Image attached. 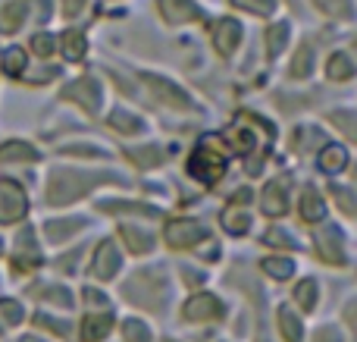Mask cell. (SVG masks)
I'll return each instance as SVG.
<instances>
[{
  "label": "cell",
  "mask_w": 357,
  "mask_h": 342,
  "mask_svg": "<svg viewBox=\"0 0 357 342\" xmlns=\"http://www.w3.org/2000/svg\"><path fill=\"white\" fill-rule=\"evenodd\" d=\"M232 3L248 13H257V16H270L276 10V0H232Z\"/></svg>",
  "instance_id": "30"
},
{
  "label": "cell",
  "mask_w": 357,
  "mask_h": 342,
  "mask_svg": "<svg viewBox=\"0 0 357 342\" xmlns=\"http://www.w3.org/2000/svg\"><path fill=\"white\" fill-rule=\"evenodd\" d=\"M348 167V151L342 148V144H326V148L320 151V170L329 176L342 173V170Z\"/></svg>",
  "instance_id": "14"
},
{
  "label": "cell",
  "mask_w": 357,
  "mask_h": 342,
  "mask_svg": "<svg viewBox=\"0 0 357 342\" xmlns=\"http://www.w3.org/2000/svg\"><path fill=\"white\" fill-rule=\"evenodd\" d=\"M85 38H82V31H66L63 35V54L69 57V60H82V54H85Z\"/></svg>",
  "instance_id": "27"
},
{
  "label": "cell",
  "mask_w": 357,
  "mask_h": 342,
  "mask_svg": "<svg viewBox=\"0 0 357 342\" xmlns=\"http://www.w3.org/2000/svg\"><path fill=\"white\" fill-rule=\"evenodd\" d=\"M326 75L333 82H348L354 75V60L345 54V50H339V54H333L329 57V63H326Z\"/></svg>",
  "instance_id": "15"
},
{
  "label": "cell",
  "mask_w": 357,
  "mask_h": 342,
  "mask_svg": "<svg viewBox=\"0 0 357 342\" xmlns=\"http://www.w3.org/2000/svg\"><path fill=\"white\" fill-rule=\"evenodd\" d=\"M110 126L119 132H126V135H135V132H142V119H135L132 113L126 110H113L110 113Z\"/></svg>",
  "instance_id": "25"
},
{
  "label": "cell",
  "mask_w": 357,
  "mask_h": 342,
  "mask_svg": "<svg viewBox=\"0 0 357 342\" xmlns=\"http://www.w3.org/2000/svg\"><path fill=\"white\" fill-rule=\"evenodd\" d=\"M54 47H56L54 35H44V31H41V35L31 38V50H35L38 57H50V54H54Z\"/></svg>",
  "instance_id": "34"
},
{
  "label": "cell",
  "mask_w": 357,
  "mask_h": 342,
  "mask_svg": "<svg viewBox=\"0 0 357 342\" xmlns=\"http://www.w3.org/2000/svg\"><path fill=\"white\" fill-rule=\"evenodd\" d=\"M301 217L307 220V223H320V220L326 217V205H323V198L317 195V188H307V192L301 195Z\"/></svg>",
  "instance_id": "16"
},
{
  "label": "cell",
  "mask_w": 357,
  "mask_h": 342,
  "mask_svg": "<svg viewBox=\"0 0 357 342\" xmlns=\"http://www.w3.org/2000/svg\"><path fill=\"white\" fill-rule=\"evenodd\" d=\"M119 270V251L113 242H100L98 245V255H94V276H100V280H110V276H116Z\"/></svg>",
  "instance_id": "10"
},
{
  "label": "cell",
  "mask_w": 357,
  "mask_h": 342,
  "mask_svg": "<svg viewBox=\"0 0 357 342\" xmlns=\"http://www.w3.org/2000/svg\"><path fill=\"white\" fill-rule=\"evenodd\" d=\"M38 151L25 142H6L0 148V161H10V163H22V161H35Z\"/></svg>",
  "instance_id": "18"
},
{
  "label": "cell",
  "mask_w": 357,
  "mask_h": 342,
  "mask_svg": "<svg viewBox=\"0 0 357 342\" xmlns=\"http://www.w3.org/2000/svg\"><path fill=\"white\" fill-rule=\"evenodd\" d=\"M82 230V220L79 217H69V220H50L47 223V239L50 242H63V239H69L73 232Z\"/></svg>",
  "instance_id": "20"
},
{
  "label": "cell",
  "mask_w": 357,
  "mask_h": 342,
  "mask_svg": "<svg viewBox=\"0 0 357 342\" xmlns=\"http://www.w3.org/2000/svg\"><path fill=\"white\" fill-rule=\"evenodd\" d=\"M0 318H3L10 327H16L19 320H22V308H19L16 302H0Z\"/></svg>",
  "instance_id": "37"
},
{
  "label": "cell",
  "mask_w": 357,
  "mask_h": 342,
  "mask_svg": "<svg viewBox=\"0 0 357 342\" xmlns=\"http://www.w3.org/2000/svg\"><path fill=\"white\" fill-rule=\"evenodd\" d=\"M82 6H85V0H63V13L66 16H79Z\"/></svg>",
  "instance_id": "42"
},
{
  "label": "cell",
  "mask_w": 357,
  "mask_h": 342,
  "mask_svg": "<svg viewBox=\"0 0 357 342\" xmlns=\"http://www.w3.org/2000/svg\"><path fill=\"white\" fill-rule=\"evenodd\" d=\"M66 94L69 101H79L82 107H85L88 113H98V107H100V85L94 79H79V82H73V85L66 88Z\"/></svg>",
  "instance_id": "7"
},
{
  "label": "cell",
  "mask_w": 357,
  "mask_h": 342,
  "mask_svg": "<svg viewBox=\"0 0 357 342\" xmlns=\"http://www.w3.org/2000/svg\"><path fill=\"white\" fill-rule=\"evenodd\" d=\"M201 239H207V226L197 220H169L167 223V242L173 248H191Z\"/></svg>",
  "instance_id": "4"
},
{
  "label": "cell",
  "mask_w": 357,
  "mask_h": 342,
  "mask_svg": "<svg viewBox=\"0 0 357 342\" xmlns=\"http://www.w3.org/2000/svg\"><path fill=\"white\" fill-rule=\"evenodd\" d=\"M29 211V198H25L22 186L13 179H0V223H16Z\"/></svg>",
  "instance_id": "3"
},
{
  "label": "cell",
  "mask_w": 357,
  "mask_h": 342,
  "mask_svg": "<svg viewBox=\"0 0 357 342\" xmlns=\"http://www.w3.org/2000/svg\"><path fill=\"white\" fill-rule=\"evenodd\" d=\"M264 274H270L273 280H289L291 274H295V264L289 261V258H264Z\"/></svg>",
  "instance_id": "23"
},
{
  "label": "cell",
  "mask_w": 357,
  "mask_h": 342,
  "mask_svg": "<svg viewBox=\"0 0 357 342\" xmlns=\"http://www.w3.org/2000/svg\"><path fill=\"white\" fill-rule=\"evenodd\" d=\"M129 161L135 163V167H142V170L157 167V163H160V148H132Z\"/></svg>",
  "instance_id": "28"
},
{
  "label": "cell",
  "mask_w": 357,
  "mask_h": 342,
  "mask_svg": "<svg viewBox=\"0 0 357 342\" xmlns=\"http://www.w3.org/2000/svg\"><path fill=\"white\" fill-rule=\"evenodd\" d=\"M310 66H314V60H310V47L304 44V47L298 50L295 63H291V75H307V73H310Z\"/></svg>",
  "instance_id": "33"
},
{
  "label": "cell",
  "mask_w": 357,
  "mask_h": 342,
  "mask_svg": "<svg viewBox=\"0 0 357 342\" xmlns=\"http://www.w3.org/2000/svg\"><path fill=\"white\" fill-rule=\"evenodd\" d=\"M238 41H241V25L235 22V19H220V22L213 25V44L222 57L232 54V50L238 47Z\"/></svg>",
  "instance_id": "8"
},
{
  "label": "cell",
  "mask_w": 357,
  "mask_h": 342,
  "mask_svg": "<svg viewBox=\"0 0 357 342\" xmlns=\"http://www.w3.org/2000/svg\"><path fill=\"white\" fill-rule=\"evenodd\" d=\"M148 85H151V91L157 94V98L163 101V104H169V107H178V110H188L191 107V101H188V94H182L176 85H169L167 79H154V75H148Z\"/></svg>",
  "instance_id": "11"
},
{
  "label": "cell",
  "mask_w": 357,
  "mask_h": 342,
  "mask_svg": "<svg viewBox=\"0 0 357 342\" xmlns=\"http://www.w3.org/2000/svg\"><path fill=\"white\" fill-rule=\"evenodd\" d=\"M0 66H3V73L6 75H22V69H25V50L22 47H10L3 54V60H0Z\"/></svg>",
  "instance_id": "24"
},
{
  "label": "cell",
  "mask_w": 357,
  "mask_h": 342,
  "mask_svg": "<svg viewBox=\"0 0 357 342\" xmlns=\"http://www.w3.org/2000/svg\"><path fill=\"white\" fill-rule=\"evenodd\" d=\"M335 198L342 201V211H345V214H354V198H351V192H345V188H335Z\"/></svg>",
  "instance_id": "40"
},
{
  "label": "cell",
  "mask_w": 357,
  "mask_h": 342,
  "mask_svg": "<svg viewBox=\"0 0 357 342\" xmlns=\"http://www.w3.org/2000/svg\"><path fill=\"white\" fill-rule=\"evenodd\" d=\"M19 248H31V251H35V239H31L29 236V232H22V236H19ZM19 258H25V261L22 264H31V267H38V258H31V261H29V255H19Z\"/></svg>",
  "instance_id": "39"
},
{
  "label": "cell",
  "mask_w": 357,
  "mask_h": 342,
  "mask_svg": "<svg viewBox=\"0 0 357 342\" xmlns=\"http://www.w3.org/2000/svg\"><path fill=\"white\" fill-rule=\"evenodd\" d=\"M188 173L195 176L197 182H207V186H213V182L226 173V151H222L220 138L216 135L201 138L195 154L188 157Z\"/></svg>",
  "instance_id": "1"
},
{
  "label": "cell",
  "mask_w": 357,
  "mask_h": 342,
  "mask_svg": "<svg viewBox=\"0 0 357 342\" xmlns=\"http://www.w3.org/2000/svg\"><path fill=\"white\" fill-rule=\"evenodd\" d=\"M44 299H47V302H60L63 308L73 305V295H69L66 289H44Z\"/></svg>",
  "instance_id": "38"
},
{
  "label": "cell",
  "mask_w": 357,
  "mask_h": 342,
  "mask_svg": "<svg viewBox=\"0 0 357 342\" xmlns=\"http://www.w3.org/2000/svg\"><path fill=\"white\" fill-rule=\"evenodd\" d=\"M0 251H3V242H0Z\"/></svg>",
  "instance_id": "45"
},
{
  "label": "cell",
  "mask_w": 357,
  "mask_h": 342,
  "mask_svg": "<svg viewBox=\"0 0 357 342\" xmlns=\"http://www.w3.org/2000/svg\"><path fill=\"white\" fill-rule=\"evenodd\" d=\"M110 327H113V318L110 314H91V318H85L82 320V342H98V339H104L107 333H110Z\"/></svg>",
  "instance_id": "12"
},
{
  "label": "cell",
  "mask_w": 357,
  "mask_h": 342,
  "mask_svg": "<svg viewBox=\"0 0 357 342\" xmlns=\"http://www.w3.org/2000/svg\"><path fill=\"white\" fill-rule=\"evenodd\" d=\"M222 226H226L232 236H245L248 226H251V217H248L241 207H229V211L222 214Z\"/></svg>",
  "instance_id": "22"
},
{
  "label": "cell",
  "mask_w": 357,
  "mask_h": 342,
  "mask_svg": "<svg viewBox=\"0 0 357 342\" xmlns=\"http://www.w3.org/2000/svg\"><path fill=\"white\" fill-rule=\"evenodd\" d=\"M157 6H160V13H163V19L167 22H191V19H197L201 16V10L195 6V0H157Z\"/></svg>",
  "instance_id": "9"
},
{
  "label": "cell",
  "mask_w": 357,
  "mask_h": 342,
  "mask_svg": "<svg viewBox=\"0 0 357 342\" xmlns=\"http://www.w3.org/2000/svg\"><path fill=\"white\" fill-rule=\"evenodd\" d=\"M333 123L335 126H342V132H345V135H357V126H354V113L351 110H335L333 113Z\"/></svg>",
  "instance_id": "35"
},
{
  "label": "cell",
  "mask_w": 357,
  "mask_h": 342,
  "mask_svg": "<svg viewBox=\"0 0 357 342\" xmlns=\"http://www.w3.org/2000/svg\"><path fill=\"white\" fill-rule=\"evenodd\" d=\"M314 342H342V339H339V333H335V330H320L314 336Z\"/></svg>",
  "instance_id": "43"
},
{
  "label": "cell",
  "mask_w": 357,
  "mask_h": 342,
  "mask_svg": "<svg viewBox=\"0 0 357 342\" xmlns=\"http://www.w3.org/2000/svg\"><path fill=\"white\" fill-rule=\"evenodd\" d=\"M289 198H285V186L282 182H270V186L264 188V214H270V217H282L285 211H289Z\"/></svg>",
  "instance_id": "13"
},
{
  "label": "cell",
  "mask_w": 357,
  "mask_h": 342,
  "mask_svg": "<svg viewBox=\"0 0 357 342\" xmlns=\"http://www.w3.org/2000/svg\"><path fill=\"white\" fill-rule=\"evenodd\" d=\"M295 299H298V305L301 308H314L317 305V283L314 280H304V283H298V289H295Z\"/></svg>",
  "instance_id": "29"
},
{
  "label": "cell",
  "mask_w": 357,
  "mask_h": 342,
  "mask_svg": "<svg viewBox=\"0 0 357 342\" xmlns=\"http://www.w3.org/2000/svg\"><path fill=\"white\" fill-rule=\"evenodd\" d=\"M285 44H289V25H273V29L266 31V50H270V57L282 54Z\"/></svg>",
  "instance_id": "26"
},
{
  "label": "cell",
  "mask_w": 357,
  "mask_h": 342,
  "mask_svg": "<svg viewBox=\"0 0 357 342\" xmlns=\"http://www.w3.org/2000/svg\"><path fill=\"white\" fill-rule=\"evenodd\" d=\"M182 318L185 320H195V324L216 320V318H222V305H220V299H213V295H195V299L185 302Z\"/></svg>",
  "instance_id": "5"
},
{
  "label": "cell",
  "mask_w": 357,
  "mask_h": 342,
  "mask_svg": "<svg viewBox=\"0 0 357 342\" xmlns=\"http://www.w3.org/2000/svg\"><path fill=\"white\" fill-rule=\"evenodd\" d=\"M317 251H320V258L326 264H345L348 258H345V242H342V232L339 230H320L317 232Z\"/></svg>",
  "instance_id": "6"
},
{
  "label": "cell",
  "mask_w": 357,
  "mask_h": 342,
  "mask_svg": "<svg viewBox=\"0 0 357 342\" xmlns=\"http://www.w3.org/2000/svg\"><path fill=\"white\" fill-rule=\"evenodd\" d=\"M22 342H41V339H22Z\"/></svg>",
  "instance_id": "44"
},
{
  "label": "cell",
  "mask_w": 357,
  "mask_h": 342,
  "mask_svg": "<svg viewBox=\"0 0 357 342\" xmlns=\"http://www.w3.org/2000/svg\"><path fill=\"white\" fill-rule=\"evenodd\" d=\"M22 19H25V3H22V0L6 3L3 10H0V31H16Z\"/></svg>",
  "instance_id": "21"
},
{
  "label": "cell",
  "mask_w": 357,
  "mask_h": 342,
  "mask_svg": "<svg viewBox=\"0 0 357 342\" xmlns=\"http://www.w3.org/2000/svg\"><path fill=\"white\" fill-rule=\"evenodd\" d=\"M123 239L132 248V255H144V251L154 248V236L144 232V230H138V226H123Z\"/></svg>",
  "instance_id": "17"
},
{
  "label": "cell",
  "mask_w": 357,
  "mask_h": 342,
  "mask_svg": "<svg viewBox=\"0 0 357 342\" xmlns=\"http://www.w3.org/2000/svg\"><path fill=\"white\" fill-rule=\"evenodd\" d=\"M279 330H282V336H285V342H301V320L295 318V311L291 308H279Z\"/></svg>",
  "instance_id": "19"
},
{
  "label": "cell",
  "mask_w": 357,
  "mask_h": 342,
  "mask_svg": "<svg viewBox=\"0 0 357 342\" xmlns=\"http://www.w3.org/2000/svg\"><path fill=\"white\" fill-rule=\"evenodd\" d=\"M126 342H151V333L142 320H126Z\"/></svg>",
  "instance_id": "32"
},
{
  "label": "cell",
  "mask_w": 357,
  "mask_h": 342,
  "mask_svg": "<svg viewBox=\"0 0 357 342\" xmlns=\"http://www.w3.org/2000/svg\"><path fill=\"white\" fill-rule=\"evenodd\" d=\"M66 154H91V157H104L100 148H88V144H73V148H63Z\"/></svg>",
  "instance_id": "41"
},
{
  "label": "cell",
  "mask_w": 357,
  "mask_h": 342,
  "mask_svg": "<svg viewBox=\"0 0 357 342\" xmlns=\"http://www.w3.org/2000/svg\"><path fill=\"white\" fill-rule=\"evenodd\" d=\"M314 3L320 6L323 13H333V16H339V19L351 16V6H348V0H314Z\"/></svg>",
  "instance_id": "31"
},
{
  "label": "cell",
  "mask_w": 357,
  "mask_h": 342,
  "mask_svg": "<svg viewBox=\"0 0 357 342\" xmlns=\"http://www.w3.org/2000/svg\"><path fill=\"white\" fill-rule=\"evenodd\" d=\"M264 242H266V245H282V248H298L295 239L285 236L282 230H266V232H264Z\"/></svg>",
  "instance_id": "36"
},
{
  "label": "cell",
  "mask_w": 357,
  "mask_h": 342,
  "mask_svg": "<svg viewBox=\"0 0 357 342\" xmlns=\"http://www.w3.org/2000/svg\"><path fill=\"white\" fill-rule=\"evenodd\" d=\"M110 176L107 173H79V170H56L54 182H50V201L54 205H66V201H75L79 195H85L88 188H94L98 182H107Z\"/></svg>",
  "instance_id": "2"
}]
</instances>
